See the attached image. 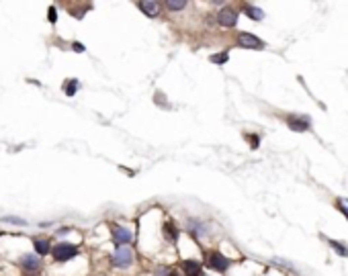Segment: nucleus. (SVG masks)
Returning a JSON list of instances; mask_svg holds the SVG:
<instances>
[{
    "mask_svg": "<svg viewBox=\"0 0 348 276\" xmlns=\"http://www.w3.org/2000/svg\"><path fill=\"white\" fill-rule=\"evenodd\" d=\"M330 243H332V247H334V250H336L340 256H348V250H346V245H344L342 242H334V240H332Z\"/></svg>",
    "mask_w": 348,
    "mask_h": 276,
    "instance_id": "obj_18",
    "label": "nucleus"
},
{
    "mask_svg": "<svg viewBox=\"0 0 348 276\" xmlns=\"http://www.w3.org/2000/svg\"><path fill=\"white\" fill-rule=\"evenodd\" d=\"M111 242H113L115 250L117 247H125L127 243L133 242V233L123 225H111Z\"/></svg>",
    "mask_w": 348,
    "mask_h": 276,
    "instance_id": "obj_3",
    "label": "nucleus"
},
{
    "mask_svg": "<svg viewBox=\"0 0 348 276\" xmlns=\"http://www.w3.org/2000/svg\"><path fill=\"white\" fill-rule=\"evenodd\" d=\"M205 264L211 270H215V272H226L230 268V264H232V260L226 258L217 250H209V252H205Z\"/></svg>",
    "mask_w": 348,
    "mask_h": 276,
    "instance_id": "obj_2",
    "label": "nucleus"
},
{
    "mask_svg": "<svg viewBox=\"0 0 348 276\" xmlns=\"http://www.w3.org/2000/svg\"><path fill=\"white\" fill-rule=\"evenodd\" d=\"M287 125H289V129L301 133V131H308L309 129L311 121H309V117H303V115H289L287 117Z\"/></svg>",
    "mask_w": 348,
    "mask_h": 276,
    "instance_id": "obj_8",
    "label": "nucleus"
},
{
    "mask_svg": "<svg viewBox=\"0 0 348 276\" xmlns=\"http://www.w3.org/2000/svg\"><path fill=\"white\" fill-rule=\"evenodd\" d=\"M72 49H74L76 53H84V51H86V47H84V45H82V43H80V41H74V43H72Z\"/></svg>",
    "mask_w": 348,
    "mask_h": 276,
    "instance_id": "obj_23",
    "label": "nucleus"
},
{
    "mask_svg": "<svg viewBox=\"0 0 348 276\" xmlns=\"http://www.w3.org/2000/svg\"><path fill=\"white\" fill-rule=\"evenodd\" d=\"M49 254L53 256V260L58 262V264H64V262H68V260H74V258L80 254V250H78L76 243L60 242V243L51 245V252H49Z\"/></svg>",
    "mask_w": 348,
    "mask_h": 276,
    "instance_id": "obj_1",
    "label": "nucleus"
},
{
    "mask_svg": "<svg viewBox=\"0 0 348 276\" xmlns=\"http://www.w3.org/2000/svg\"><path fill=\"white\" fill-rule=\"evenodd\" d=\"M238 45L244 49H264V41L252 33L242 31V33H238Z\"/></svg>",
    "mask_w": 348,
    "mask_h": 276,
    "instance_id": "obj_6",
    "label": "nucleus"
},
{
    "mask_svg": "<svg viewBox=\"0 0 348 276\" xmlns=\"http://www.w3.org/2000/svg\"><path fill=\"white\" fill-rule=\"evenodd\" d=\"M47 21H49V23L58 21V10H55V6H49V10H47Z\"/></svg>",
    "mask_w": 348,
    "mask_h": 276,
    "instance_id": "obj_19",
    "label": "nucleus"
},
{
    "mask_svg": "<svg viewBox=\"0 0 348 276\" xmlns=\"http://www.w3.org/2000/svg\"><path fill=\"white\" fill-rule=\"evenodd\" d=\"M238 15L240 12L232 8V6H224L219 12H217V23L221 27H228V29H232V27H235V23H238Z\"/></svg>",
    "mask_w": 348,
    "mask_h": 276,
    "instance_id": "obj_7",
    "label": "nucleus"
},
{
    "mask_svg": "<svg viewBox=\"0 0 348 276\" xmlns=\"http://www.w3.org/2000/svg\"><path fill=\"white\" fill-rule=\"evenodd\" d=\"M162 6L172 10V12H178V10L187 8V2H185V0H176V2H174V0H166V2H162Z\"/></svg>",
    "mask_w": 348,
    "mask_h": 276,
    "instance_id": "obj_16",
    "label": "nucleus"
},
{
    "mask_svg": "<svg viewBox=\"0 0 348 276\" xmlns=\"http://www.w3.org/2000/svg\"><path fill=\"white\" fill-rule=\"evenodd\" d=\"M228 60H230V53H228V51L213 53L211 58H209V62H211V64H217V66H224V64H228Z\"/></svg>",
    "mask_w": 348,
    "mask_h": 276,
    "instance_id": "obj_17",
    "label": "nucleus"
},
{
    "mask_svg": "<svg viewBox=\"0 0 348 276\" xmlns=\"http://www.w3.org/2000/svg\"><path fill=\"white\" fill-rule=\"evenodd\" d=\"M168 276H180V274H178L176 270H170V272H168Z\"/></svg>",
    "mask_w": 348,
    "mask_h": 276,
    "instance_id": "obj_24",
    "label": "nucleus"
},
{
    "mask_svg": "<svg viewBox=\"0 0 348 276\" xmlns=\"http://www.w3.org/2000/svg\"><path fill=\"white\" fill-rule=\"evenodd\" d=\"M336 205H338V209H340V211L346 215V219H348V201H346V199H340Z\"/></svg>",
    "mask_w": 348,
    "mask_h": 276,
    "instance_id": "obj_20",
    "label": "nucleus"
},
{
    "mask_svg": "<svg viewBox=\"0 0 348 276\" xmlns=\"http://www.w3.org/2000/svg\"><path fill=\"white\" fill-rule=\"evenodd\" d=\"M242 8H244V15L248 19H252V21H262L264 19V12L258 6H254V4H244Z\"/></svg>",
    "mask_w": 348,
    "mask_h": 276,
    "instance_id": "obj_13",
    "label": "nucleus"
},
{
    "mask_svg": "<svg viewBox=\"0 0 348 276\" xmlns=\"http://www.w3.org/2000/svg\"><path fill=\"white\" fill-rule=\"evenodd\" d=\"M4 221H8V223H15V225H25V219H19V217H4Z\"/></svg>",
    "mask_w": 348,
    "mask_h": 276,
    "instance_id": "obj_22",
    "label": "nucleus"
},
{
    "mask_svg": "<svg viewBox=\"0 0 348 276\" xmlns=\"http://www.w3.org/2000/svg\"><path fill=\"white\" fill-rule=\"evenodd\" d=\"M162 236H164L166 242L176 243V242H178V236H180V231H178V227L172 223V221H166V223L162 225Z\"/></svg>",
    "mask_w": 348,
    "mask_h": 276,
    "instance_id": "obj_10",
    "label": "nucleus"
},
{
    "mask_svg": "<svg viewBox=\"0 0 348 276\" xmlns=\"http://www.w3.org/2000/svg\"><path fill=\"white\" fill-rule=\"evenodd\" d=\"M78 88H80V82H78L76 78L66 80V82H64V86H62V90H64L66 96H74V94L78 92Z\"/></svg>",
    "mask_w": 348,
    "mask_h": 276,
    "instance_id": "obj_15",
    "label": "nucleus"
},
{
    "mask_svg": "<svg viewBox=\"0 0 348 276\" xmlns=\"http://www.w3.org/2000/svg\"><path fill=\"white\" fill-rule=\"evenodd\" d=\"M137 8L142 10L146 17H150V19H156V17L160 15V8H162V4H160V2H137Z\"/></svg>",
    "mask_w": 348,
    "mask_h": 276,
    "instance_id": "obj_11",
    "label": "nucleus"
},
{
    "mask_svg": "<svg viewBox=\"0 0 348 276\" xmlns=\"http://www.w3.org/2000/svg\"><path fill=\"white\" fill-rule=\"evenodd\" d=\"M246 139H248L250 143H252V145H250V147H252V149H256V147H258V143H260L258 135H246Z\"/></svg>",
    "mask_w": 348,
    "mask_h": 276,
    "instance_id": "obj_21",
    "label": "nucleus"
},
{
    "mask_svg": "<svg viewBox=\"0 0 348 276\" xmlns=\"http://www.w3.org/2000/svg\"><path fill=\"white\" fill-rule=\"evenodd\" d=\"M66 6H68L70 12H72V17H76V19H82V17H84V12H86L88 8H92V4H82V2H80V4H74V2H72V4H66Z\"/></svg>",
    "mask_w": 348,
    "mask_h": 276,
    "instance_id": "obj_14",
    "label": "nucleus"
},
{
    "mask_svg": "<svg viewBox=\"0 0 348 276\" xmlns=\"http://www.w3.org/2000/svg\"><path fill=\"white\" fill-rule=\"evenodd\" d=\"M33 250L37 256H47L51 252V242L43 238H33Z\"/></svg>",
    "mask_w": 348,
    "mask_h": 276,
    "instance_id": "obj_12",
    "label": "nucleus"
},
{
    "mask_svg": "<svg viewBox=\"0 0 348 276\" xmlns=\"http://www.w3.org/2000/svg\"><path fill=\"white\" fill-rule=\"evenodd\" d=\"M17 264L21 266V270H23L27 276H33V274H37V272L41 270V260H39V256H35V254H23V256L17 260Z\"/></svg>",
    "mask_w": 348,
    "mask_h": 276,
    "instance_id": "obj_4",
    "label": "nucleus"
},
{
    "mask_svg": "<svg viewBox=\"0 0 348 276\" xmlns=\"http://www.w3.org/2000/svg\"><path fill=\"white\" fill-rule=\"evenodd\" d=\"M111 264H113L115 268H129L133 264V252L129 250V247H117L115 254L109 258Z\"/></svg>",
    "mask_w": 348,
    "mask_h": 276,
    "instance_id": "obj_5",
    "label": "nucleus"
},
{
    "mask_svg": "<svg viewBox=\"0 0 348 276\" xmlns=\"http://www.w3.org/2000/svg\"><path fill=\"white\" fill-rule=\"evenodd\" d=\"M180 270H183V276H201L203 264L199 260H180Z\"/></svg>",
    "mask_w": 348,
    "mask_h": 276,
    "instance_id": "obj_9",
    "label": "nucleus"
}]
</instances>
